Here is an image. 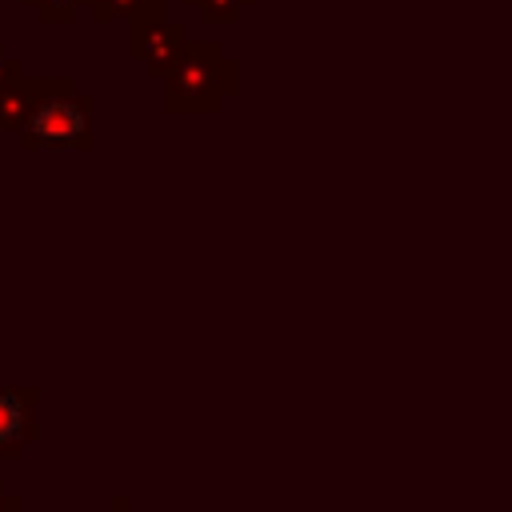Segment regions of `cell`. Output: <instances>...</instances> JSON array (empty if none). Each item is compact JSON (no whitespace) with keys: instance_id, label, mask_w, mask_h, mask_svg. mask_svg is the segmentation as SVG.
<instances>
[{"instance_id":"3","label":"cell","mask_w":512,"mask_h":512,"mask_svg":"<svg viewBox=\"0 0 512 512\" xmlns=\"http://www.w3.org/2000/svg\"><path fill=\"white\" fill-rule=\"evenodd\" d=\"M180 48H184V24L180 20L148 16V20L128 24V52H132V60L144 64L148 76H164L168 64L180 56Z\"/></svg>"},{"instance_id":"2","label":"cell","mask_w":512,"mask_h":512,"mask_svg":"<svg viewBox=\"0 0 512 512\" xmlns=\"http://www.w3.org/2000/svg\"><path fill=\"white\" fill-rule=\"evenodd\" d=\"M92 100L72 88V80L48 76L28 120L20 124L24 148H88Z\"/></svg>"},{"instance_id":"8","label":"cell","mask_w":512,"mask_h":512,"mask_svg":"<svg viewBox=\"0 0 512 512\" xmlns=\"http://www.w3.org/2000/svg\"><path fill=\"white\" fill-rule=\"evenodd\" d=\"M28 8L36 12L40 24H68L84 8V0H32Z\"/></svg>"},{"instance_id":"6","label":"cell","mask_w":512,"mask_h":512,"mask_svg":"<svg viewBox=\"0 0 512 512\" xmlns=\"http://www.w3.org/2000/svg\"><path fill=\"white\" fill-rule=\"evenodd\" d=\"M28 432V396L0 388V448L20 444Z\"/></svg>"},{"instance_id":"10","label":"cell","mask_w":512,"mask_h":512,"mask_svg":"<svg viewBox=\"0 0 512 512\" xmlns=\"http://www.w3.org/2000/svg\"><path fill=\"white\" fill-rule=\"evenodd\" d=\"M0 508H4V496H0Z\"/></svg>"},{"instance_id":"1","label":"cell","mask_w":512,"mask_h":512,"mask_svg":"<svg viewBox=\"0 0 512 512\" xmlns=\"http://www.w3.org/2000/svg\"><path fill=\"white\" fill-rule=\"evenodd\" d=\"M240 64L224 56L220 44L212 40H184L180 56L168 64L164 80V104L168 112H216L224 96L236 92Z\"/></svg>"},{"instance_id":"4","label":"cell","mask_w":512,"mask_h":512,"mask_svg":"<svg viewBox=\"0 0 512 512\" xmlns=\"http://www.w3.org/2000/svg\"><path fill=\"white\" fill-rule=\"evenodd\" d=\"M44 84H48V76H44V80H28L24 72L0 84V132L20 128V124L28 120V112H32V104H36V96L44 92Z\"/></svg>"},{"instance_id":"9","label":"cell","mask_w":512,"mask_h":512,"mask_svg":"<svg viewBox=\"0 0 512 512\" xmlns=\"http://www.w3.org/2000/svg\"><path fill=\"white\" fill-rule=\"evenodd\" d=\"M12 76H20V60H16V56H8V52H4V44H0V84H4V80H12Z\"/></svg>"},{"instance_id":"7","label":"cell","mask_w":512,"mask_h":512,"mask_svg":"<svg viewBox=\"0 0 512 512\" xmlns=\"http://www.w3.org/2000/svg\"><path fill=\"white\" fill-rule=\"evenodd\" d=\"M184 4L196 8L200 20H208V24H236L240 12H244L248 4H256V0H184Z\"/></svg>"},{"instance_id":"11","label":"cell","mask_w":512,"mask_h":512,"mask_svg":"<svg viewBox=\"0 0 512 512\" xmlns=\"http://www.w3.org/2000/svg\"><path fill=\"white\" fill-rule=\"evenodd\" d=\"M28 4H32V0H24V8H28Z\"/></svg>"},{"instance_id":"5","label":"cell","mask_w":512,"mask_h":512,"mask_svg":"<svg viewBox=\"0 0 512 512\" xmlns=\"http://www.w3.org/2000/svg\"><path fill=\"white\" fill-rule=\"evenodd\" d=\"M164 4L168 0H84V8L92 12L96 24H108V20H148V16H164Z\"/></svg>"}]
</instances>
